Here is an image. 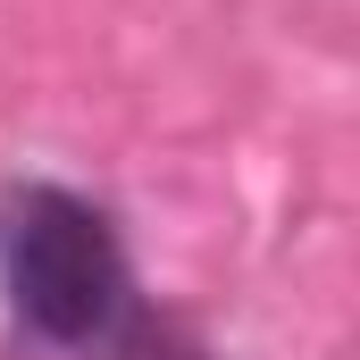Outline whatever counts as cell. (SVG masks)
Segmentation results:
<instances>
[{"label": "cell", "mask_w": 360, "mask_h": 360, "mask_svg": "<svg viewBox=\"0 0 360 360\" xmlns=\"http://www.w3.org/2000/svg\"><path fill=\"white\" fill-rule=\"evenodd\" d=\"M8 285H17V310L42 335L84 344L126 302V252H117V235L92 201L34 184L8 210Z\"/></svg>", "instance_id": "6da1fadb"}]
</instances>
